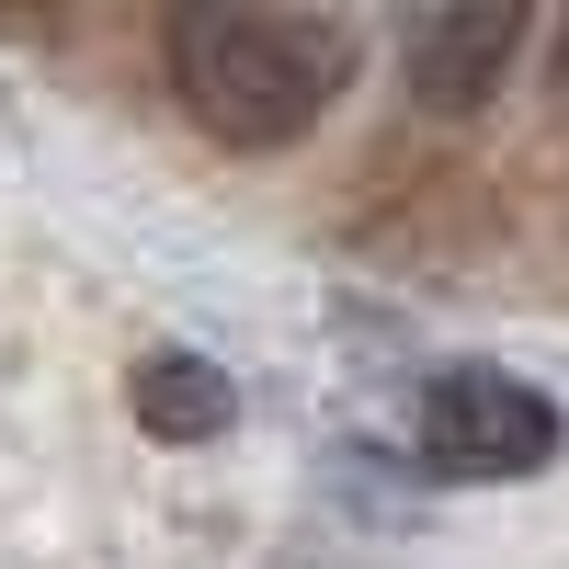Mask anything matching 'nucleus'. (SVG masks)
<instances>
[{"mask_svg": "<svg viewBox=\"0 0 569 569\" xmlns=\"http://www.w3.org/2000/svg\"><path fill=\"white\" fill-rule=\"evenodd\" d=\"M525 12L512 0H445V12H410V34H399V80H410V103L421 114H479L490 91H501V69L525 58Z\"/></svg>", "mask_w": 569, "mask_h": 569, "instance_id": "obj_3", "label": "nucleus"}, {"mask_svg": "<svg viewBox=\"0 0 569 569\" xmlns=\"http://www.w3.org/2000/svg\"><path fill=\"white\" fill-rule=\"evenodd\" d=\"M410 445L433 479H536V467H558V399L525 388V376H501V365H445L433 388L410 399Z\"/></svg>", "mask_w": 569, "mask_h": 569, "instance_id": "obj_2", "label": "nucleus"}, {"mask_svg": "<svg viewBox=\"0 0 569 569\" xmlns=\"http://www.w3.org/2000/svg\"><path fill=\"white\" fill-rule=\"evenodd\" d=\"M126 399H137V433H160V445H206V433L240 421V388H228V365H206V353H149Z\"/></svg>", "mask_w": 569, "mask_h": 569, "instance_id": "obj_4", "label": "nucleus"}, {"mask_svg": "<svg viewBox=\"0 0 569 569\" xmlns=\"http://www.w3.org/2000/svg\"><path fill=\"white\" fill-rule=\"evenodd\" d=\"M353 46L342 23L319 12H228V0H206V12L171 23V91L182 114H194L217 149H297V137L330 114V91H342Z\"/></svg>", "mask_w": 569, "mask_h": 569, "instance_id": "obj_1", "label": "nucleus"}, {"mask_svg": "<svg viewBox=\"0 0 569 569\" xmlns=\"http://www.w3.org/2000/svg\"><path fill=\"white\" fill-rule=\"evenodd\" d=\"M547 91L569 103V12H558V34H547Z\"/></svg>", "mask_w": 569, "mask_h": 569, "instance_id": "obj_5", "label": "nucleus"}]
</instances>
